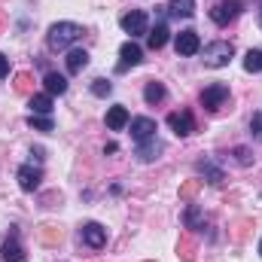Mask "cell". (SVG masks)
Returning a JSON list of instances; mask_svg holds the SVG:
<instances>
[{
	"label": "cell",
	"mask_w": 262,
	"mask_h": 262,
	"mask_svg": "<svg viewBox=\"0 0 262 262\" xmlns=\"http://www.w3.org/2000/svg\"><path fill=\"white\" fill-rule=\"evenodd\" d=\"M79 37H82V28H79L76 21H55V25L49 28V34H46V43H49L52 52H64V49H70Z\"/></svg>",
	"instance_id": "obj_1"
},
{
	"label": "cell",
	"mask_w": 262,
	"mask_h": 262,
	"mask_svg": "<svg viewBox=\"0 0 262 262\" xmlns=\"http://www.w3.org/2000/svg\"><path fill=\"white\" fill-rule=\"evenodd\" d=\"M235 55V46L226 43V40H216V43H207L204 46V64L207 67H226Z\"/></svg>",
	"instance_id": "obj_2"
},
{
	"label": "cell",
	"mask_w": 262,
	"mask_h": 262,
	"mask_svg": "<svg viewBox=\"0 0 262 262\" xmlns=\"http://www.w3.org/2000/svg\"><path fill=\"white\" fill-rule=\"evenodd\" d=\"M241 0H220L213 9H210V21L213 25H220V28H226L229 21H235L238 15H241Z\"/></svg>",
	"instance_id": "obj_3"
},
{
	"label": "cell",
	"mask_w": 262,
	"mask_h": 262,
	"mask_svg": "<svg viewBox=\"0 0 262 262\" xmlns=\"http://www.w3.org/2000/svg\"><path fill=\"white\" fill-rule=\"evenodd\" d=\"M226 101H229V85H223V82H213L201 92V107H207V110H220Z\"/></svg>",
	"instance_id": "obj_4"
},
{
	"label": "cell",
	"mask_w": 262,
	"mask_h": 262,
	"mask_svg": "<svg viewBox=\"0 0 262 262\" xmlns=\"http://www.w3.org/2000/svg\"><path fill=\"white\" fill-rule=\"evenodd\" d=\"M119 25H122V31L125 34H131V40L134 37H140V34H146V12L143 9H131V12H125L122 18H119Z\"/></svg>",
	"instance_id": "obj_5"
},
{
	"label": "cell",
	"mask_w": 262,
	"mask_h": 262,
	"mask_svg": "<svg viewBox=\"0 0 262 262\" xmlns=\"http://www.w3.org/2000/svg\"><path fill=\"white\" fill-rule=\"evenodd\" d=\"M174 49H177V55H195L198 49H201V37H198V31H192V28L180 31V34L174 37Z\"/></svg>",
	"instance_id": "obj_6"
},
{
	"label": "cell",
	"mask_w": 262,
	"mask_h": 262,
	"mask_svg": "<svg viewBox=\"0 0 262 262\" xmlns=\"http://www.w3.org/2000/svg\"><path fill=\"white\" fill-rule=\"evenodd\" d=\"M128 128H131V140H134V143H143V140L156 137V119H149V116H134L128 122Z\"/></svg>",
	"instance_id": "obj_7"
},
{
	"label": "cell",
	"mask_w": 262,
	"mask_h": 262,
	"mask_svg": "<svg viewBox=\"0 0 262 262\" xmlns=\"http://www.w3.org/2000/svg\"><path fill=\"white\" fill-rule=\"evenodd\" d=\"M79 238H82V244H89L92 250H101V247L107 244V229H104L101 223H85L82 232H79Z\"/></svg>",
	"instance_id": "obj_8"
},
{
	"label": "cell",
	"mask_w": 262,
	"mask_h": 262,
	"mask_svg": "<svg viewBox=\"0 0 262 262\" xmlns=\"http://www.w3.org/2000/svg\"><path fill=\"white\" fill-rule=\"evenodd\" d=\"M168 125H171V131H174L177 137H189V134L195 131V119H192L189 110H177V113L168 116Z\"/></svg>",
	"instance_id": "obj_9"
},
{
	"label": "cell",
	"mask_w": 262,
	"mask_h": 262,
	"mask_svg": "<svg viewBox=\"0 0 262 262\" xmlns=\"http://www.w3.org/2000/svg\"><path fill=\"white\" fill-rule=\"evenodd\" d=\"M140 61H143V52H140V46H137L134 40L122 43V49H119V64H116V70H119V73H125L128 67H137Z\"/></svg>",
	"instance_id": "obj_10"
},
{
	"label": "cell",
	"mask_w": 262,
	"mask_h": 262,
	"mask_svg": "<svg viewBox=\"0 0 262 262\" xmlns=\"http://www.w3.org/2000/svg\"><path fill=\"white\" fill-rule=\"evenodd\" d=\"M15 180H18V186H21L25 192H34V189H40L43 174H40V168H34V165H21V168L15 171Z\"/></svg>",
	"instance_id": "obj_11"
},
{
	"label": "cell",
	"mask_w": 262,
	"mask_h": 262,
	"mask_svg": "<svg viewBox=\"0 0 262 262\" xmlns=\"http://www.w3.org/2000/svg\"><path fill=\"white\" fill-rule=\"evenodd\" d=\"M0 262H25V250H21V244H18V232H15V229L9 232V238H6L3 247H0Z\"/></svg>",
	"instance_id": "obj_12"
},
{
	"label": "cell",
	"mask_w": 262,
	"mask_h": 262,
	"mask_svg": "<svg viewBox=\"0 0 262 262\" xmlns=\"http://www.w3.org/2000/svg\"><path fill=\"white\" fill-rule=\"evenodd\" d=\"M162 149H165V146H162V140H156V137H149V140H143V143H137V149H134V156H137L140 162H156Z\"/></svg>",
	"instance_id": "obj_13"
},
{
	"label": "cell",
	"mask_w": 262,
	"mask_h": 262,
	"mask_svg": "<svg viewBox=\"0 0 262 262\" xmlns=\"http://www.w3.org/2000/svg\"><path fill=\"white\" fill-rule=\"evenodd\" d=\"M128 122H131V116H128L125 107H110L107 110V128L110 131H122Z\"/></svg>",
	"instance_id": "obj_14"
},
{
	"label": "cell",
	"mask_w": 262,
	"mask_h": 262,
	"mask_svg": "<svg viewBox=\"0 0 262 262\" xmlns=\"http://www.w3.org/2000/svg\"><path fill=\"white\" fill-rule=\"evenodd\" d=\"M198 171H201V174H204V177H207V180H210L213 186L226 180V174H223V168H220V165H216L213 159H201V162H198Z\"/></svg>",
	"instance_id": "obj_15"
},
{
	"label": "cell",
	"mask_w": 262,
	"mask_h": 262,
	"mask_svg": "<svg viewBox=\"0 0 262 262\" xmlns=\"http://www.w3.org/2000/svg\"><path fill=\"white\" fill-rule=\"evenodd\" d=\"M89 67V52L85 49H70L67 52V73H82Z\"/></svg>",
	"instance_id": "obj_16"
},
{
	"label": "cell",
	"mask_w": 262,
	"mask_h": 262,
	"mask_svg": "<svg viewBox=\"0 0 262 262\" xmlns=\"http://www.w3.org/2000/svg\"><path fill=\"white\" fill-rule=\"evenodd\" d=\"M43 85H46V95H64L67 76H61V73H46L43 76Z\"/></svg>",
	"instance_id": "obj_17"
},
{
	"label": "cell",
	"mask_w": 262,
	"mask_h": 262,
	"mask_svg": "<svg viewBox=\"0 0 262 262\" xmlns=\"http://www.w3.org/2000/svg\"><path fill=\"white\" fill-rule=\"evenodd\" d=\"M146 43H149V49H152V52H156V49H162V46L168 43V25H165V21H159V25L146 34Z\"/></svg>",
	"instance_id": "obj_18"
},
{
	"label": "cell",
	"mask_w": 262,
	"mask_h": 262,
	"mask_svg": "<svg viewBox=\"0 0 262 262\" xmlns=\"http://www.w3.org/2000/svg\"><path fill=\"white\" fill-rule=\"evenodd\" d=\"M31 113L34 116H52V95H34L31 98Z\"/></svg>",
	"instance_id": "obj_19"
},
{
	"label": "cell",
	"mask_w": 262,
	"mask_h": 262,
	"mask_svg": "<svg viewBox=\"0 0 262 262\" xmlns=\"http://www.w3.org/2000/svg\"><path fill=\"white\" fill-rule=\"evenodd\" d=\"M171 15H177V18H192L195 15V0H171Z\"/></svg>",
	"instance_id": "obj_20"
},
{
	"label": "cell",
	"mask_w": 262,
	"mask_h": 262,
	"mask_svg": "<svg viewBox=\"0 0 262 262\" xmlns=\"http://www.w3.org/2000/svg\"><path fill=\"white\" fill-rule=\"evenodd\" d=\"M165 95H168V92H165V85H162V82H156V79H152V82H146V89H143V101H146V104H159V101H165Z\"/></svg>",
	"instance_id": "obj_21"
},
{
	"label": "cell",
	"mask_w": 262,
	"mask_h": 262,
	"mask_svg": "<svg viewBox=\"0 0 262 262\" xmlns=\"http://www.w3.org/2000/svg\"><path fill=\"white\" fill-rule=\"evenodd\" d=\"M244 70L247 73H262V49H250L244 55Z\"/></svg>",
	"instance_id": "obj_22"
},
{
	"label": "cell",
	"mask_w": 262,
	"mask_h": 262,
	"mask_svg": "<svg viewBox=\"0 0 262 262\" xmlns=\"http://www.w3.org/2000/svg\"><path fill=\"white\" fill-rule=\"evenodd\" d=\"M28 125L34 131H52L55 128V125H52V116H34V113L28 116Z\"/></svg>",
	"instance_id": "obj_23"
},
{
	"label": "cell",
	"mask_w": 262,
	"mask_h": 262,
	"mask_svg": "<svg viewBox=\"0 0 262 262\" xmlns=\"http://www.w3.org/2000/svg\"><path fill=\"white\" fill-rule=\"evenodd\" d=\"M110 92H113V85H110L107 79H95V82H92V95H95V98H107Z\"/></svg>",
	"instance_id": "obj_24"
},
{
	"label": "cell",
	"mask_w": 262,
	"mask_h": 262,
	"mask_svg": "<svg viewBox=\"0 0 262 262\" xmlns=\"http://www.w3.org/2000/svg\"><path fill=\"white\" fill-rule=\"evenodd\" d=\"M186 226H189V229H198V226H201V210H198L195 204L186 207Z\"/></svg>",
	"instance_id": "obj_25"
},
{
	"label": "cell",
	"mask_w": 262,
	"mask_h": 262,
	"mask_svg": "<svg viewBox=\"0 0 262 262\" xmlns=\"http://www.w3.org/2000/svg\"><path fill=\"white\" fill-rule=\"evenodd\" d=\"M250 134H253V140H262V113L250 116Z\"/></svg>",
	"instance_id": "obj_26"
},
{
	"label": "cell",
	"mask_w": 262,
	"mask_h": 262,
	"mask_svg": "<svg viewBox=\"0 0 262 262\" xmlns=\"http://www.w3.org/2000/svg\"><path fill=\"white\" fill-rule=\"evenodd\" d=\"M235 162L238 165H250L253 159H250V149L247 146H235Z\"/></svg>",
	"instance_id": "obj_27"
},
{
	"label": "cell",
	"mask_w": 262,
	"mask_h": 262,
	"mask_svg": "<svg viewBox=\"0 0 262 262\" xmlns=\"http://www.w3.org/2000/svg\"><path fill=\"white\" fill-rule=\"evenodd\" d=\"M6 76H9V58L0 52V79H6Z\"/></svg>",
	"instance_id": "obj_28"
},
{
	"label": "cell",
	"mask_w": 262,
	"mask_h": 262,
	"mask_svg": "<svg viewBox=\"0 0 262 262\" xmlns=\"http://www.w3.org/2000/svg\"><path fill=\"white\" fill-rule=\"evenodd\" d=\"M259 253H262V241H259Z\"/></svg>",
	"instance_id": "obj_29"
},
{
	"label": "cell",
	"mask_w": 262,
	"mask_h": 262,
	"mask_svg": "<svg viewBox=\"0 0 262 262\" xmlns=\"http://www.w3.org/2000/svg\"><path fill=\"white\" fill-rule=\"evenodd\" d=\"M259 25H262V12H259Z\"/></svg>",
	"instance_id": "obj_30"
}]
</instances>
